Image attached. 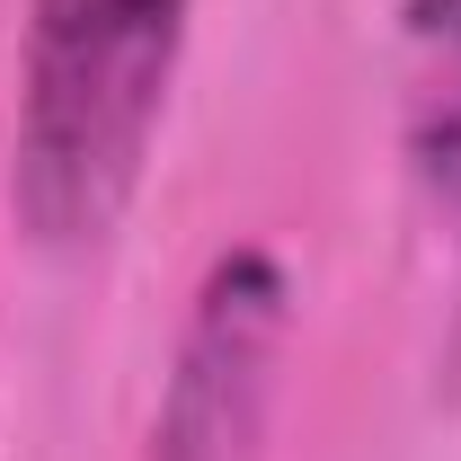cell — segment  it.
I'll return each instance as SVG.
<instances>
[{
    "mask_svg": "<svg viewBox=\"0 0 461 461\" xmlns=\"http://www.w3.org/2000/svg\"><path fill=\"white\" fill-rule=\"evenodd\" d=\"M195 0H36L9 204L36 249H98L151 169Z\"/></svg>",
    "mask_w": 461,
    "mask_h": 461,
    "instance_id": "6da1fadb",
    "label": "cell"
},
{
    "mask_svg": "<svg viewBox=\"0 0 461 461\" xmlns=\"http://www.w3.org/2000/svg\"><path fill=\"white\" fill-rule=\"evenodd\" d=\"M293 329V285L267 249H230L186 311V338L160 400V461H240L276 400V364Z\"/></svg>",
    "mask_w": 461,
    "mask_h": 461,
    "instance_id": "7a4b0ae2",
    "label": "cell"
},
{
    "mask_svg": "<svg viewBox=\"0 0 461 461\" xmlns=\"http://www.w3.org/2000/svg\"><path fill=\"white\" fill-rule=\"evenodd\" d=\"M408 142L461 230V0H408Z\"/></svg>",
    "mask_w": 461,
    "mask_h": 461,
    "instance_id": "3957f363",
    "label": "cell"
}]
</instances>
